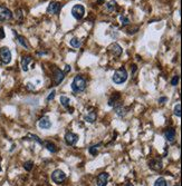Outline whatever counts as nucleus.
Instances as JSON below:
<instances>
[{
  "label": "nucleus",
  "instance_id": "1",
  "mask_svg": "<svg viewBox=\"0 0 182 186\" xmlns=\"http://www.w3.org/2000/svg\"><path fill=\"white\" fill-rule=\"evenodd\" d=\"M86 88V79L82 76H76L72 83V89L75 93L84 92Z\"/></svg>",
  "mask_w": 182,
  "mask_h": 186
},
{
  "label": "nucleus",
  "instance_id": "2",
  "mask_svg": "<svg viewBox=\"0 0 182 186\" xmlns=\"http://www.w3.org/2000/svg\"><path fill=\"white\" fill-rule=\"evenodd\" d=\"M112 79H113V81H114L115 84H117V85L125 83L127 79L126 69H125V68H120V69H117V70L113 74Z\"/></svg>",
  "mask_w": 182,
  "mask_h": 186
},
{
  "label": "nucleus",
  "instance_id": "3",
  "mask_svg": "<svg viewBox=\"0 0 182 186\" xmlns=\"http://www.w3.org/2000/svg\"><path fill=\"white\" fill-rule=\"evenodd\" d=\"M51 179L56 184H62L66 179V174L60 169H55L51 174Z\"/></svg>",
  "mask_w": 182,
  "mask_h": 186
},
{
  "label": "nucleus",
  "instance_id": "4",
  "mask_svg": "<svg viewBox=\"0 0 182 186\" xmlns=\"http://www.w3.org/2000/svg\"><path fill=\"white\" fill-rule=\"evenodd\" d=\"M0 59L6 65L11 61V51L9 50V48H7V47L0 48Z\"/></svg>",
  "mask_w": 182,
  "mask_h": 186
},
{
  "label": "nucleus",
  "instance_id": "5",
  "mask_svg": "<svg viewBox=\"0 0 182 186\" xmlns=\"http://www.w3.org/2000/svg\"><path fill=\"white\" fill-rule=\"evenodd\" d=\"M72 15L75 19H77V20H81L85 15V8L82 6V4H75L72 9Z\"/></svg>",
  "mask_w": 182,
  "mask_h": 186
},
{
  "label": "nucleus",
  "instance_id": "6",
  "mask_svg": "<svg viewBox=\"0 0 182 186\" xmlns=\"http://www.w3.org/2000/svg\"><path fill=\"white\" fill-rule=\"evenodd\" d=\"M13 18V13L7 7L0 6V21H7Z\"/></svg>",
  "mask_w": 182,
  "mask_h": 186
},
{
  "label": "nucleus",
  "instance_id": "7",
  "mask_svg": "<svg viewBox=\"0 0 182 186\" xmlns=\"http://www.w3.org/2000/svg\"><path fill=\"white\" fill-rule=\"evenodd\" d=\"M77 140H78V135L74 134V133H72V131L66 133V135H65V142H66V144L67 145H69V146H74V145L77 143Z\"/></svg>",
  "mask_w": 182,
  "mask_h": 186
},
{
  "label": "nucleus",
  "instance_id": "8",
  "mask_svg": "<svg viewBox=\"0 0 182 186\" xmlns=\"http://www.w3.org/2000/svg\"><path fill=\"white\" fill-rule=\"evenodd\" d=\"M64 78H65V72H62L60 69H55L54 70V74H53V80H54V84L57 86V85H59L62 81L64 80Z\"/></svg>",
  "mask_w": 182,
  "mask_h": 186
},
{
  "label": "nucleus",
  "instance_id": "9",
  "mask_svg": "<svg viewBox=\"0 0 182 186\" xmlns=\"http://www.w3.org/2000/svg\"><path fill=\"white\" fill-rule=\"evenodd\" d=\"M108 177H110V175H108L107 173H105V172L98 174L97 179H96V185L97 186H106L107 185V182H108Z\"/></svg>",
  "mask_w": 182,
  "mask_h": 186
},
{
  "label": "nucleus",
  "instance_id": "10",
  "mask_svg": "<svg viewBox=\"0 0 182 186\" xmlns=\"http://www.w3.org/2000/svg\"><path fill=\"white\" fill-rule=\"evenodd\" d=\"M60 8H62V4L59 2H55V1H53L49 4L48 6V8H47V13H55V15H58L60 11Z\"/></svg>",
  "mask_w": 182,
  "mask_h": 186
},
{
  "label": "nucleus",
  "instance_id": "11",
  "mask_svg": "<svg viewBox=\"0 0 182 186\" xmlns=\"http://www.w3.org/2000/svg\"><path fill=\"white\" fill-rule=\"evenodd\" d=\"M149 167L153 170H161L162 167H163V164H162L161 159H151V161L149 162Z\"/></svg>",
  "mask_w": 182,
  "mask_h": 186
},
{
  "label": "nucleus",
  "instance_id": "12",
  "mask_svg": "<svg viewBox=\"0 0 182 186\" xmlns=\"http://www.w3.org/2000/svg\"><path fill=\"white\" fill-rule=\"evenodd\" d=\"M108 50L112 52V55L114 57H119L122 54V48L120 46L119 44H112L110 47H108Z\"/></svg>",
  "mask_w": 182,
  "mask_h": 186
},
{
  "label": "nucleus",
  "instance_id": "13",
  "mask_svg": "<svg viewBox=\"0 0 182 186\" xmlns=\"http://www.w3.org/2000/svg\"><path fill=\"white\" fill-rule=\"evenodd\" d=\"M38 126H39V128H42V129H49L51 127V122L49 120V118H48L47 116H44V117L40 118V120H39Z\"/></svg>",
  "mask_w": 182,
  "mask_h": 186
},
{
  "label": "nucleus",
  "instance_id": "14",
  "mask_svg": "<svg viewBox=\"0 0 182 186\" xmlns=\"http://www.w3.org/2000/svg\"><path fill=\"white\" fill-rule=\"evenodd\" d=\"M164 137L168 142H173V140H175V129L172 128V127L168 128V129L164 131Z\"/></svg>",
  "mask_w": 182,
  "mask_h": 186
},
{
  "label": "nucleus",
  "instance_id": "15",
  "mask_svg": "<svg viewBox=\"0 0 182 186\" xmlns=\"http://www.w3.org/2000/svg\"><path fill=\"white\" fill-rule=\"evenodd\" d=\"M31 61V57L30 56H24L21 58V68L24 72H27L28 70V65Z\"/></svg>",
  "mask_w": 182,
  "mask_h": 186
},
{
  "label": "nucleus",
  "instance_id": "16",
  "mask_svg": "<svg viewBox=\"0 0 182 186\" xmlns=\"http://www.w3.org/2000/svg\"><path fill=\"white\" fill-rule=\"evenodd\" d=\"M16 39H17L18 44L20 45V46H22L24 48H26V49H28L29 48V44H28V41H27V39L24 37V36H19V35H16Z\"/></svg>",
  "mask_w": 182,
  "mask_h": 186
},
{
  "label": "nucleus",
  "instance_id": "17",
  "mask_svg": "<svg viewBox=\"0 0 182 186\" xmlns=\"http://www.w3.org/2000/svg\"><path fill=\"white\" fill-rule=\"evenodd\" d=\"M115 113L119 115V116H124V115H126V113H127V108L124 107L123 105L115 106Z\"/></svg>",
  "mask_w": 182,
  "mask_h": 186
},
{
  "label": "nucleus",
  "instance_id": "18",
  "mask_svg": "<svg viewBox=\"0 0 182 186\" xmlns=\"http://www.w3.org/2000/svg\"><path fill=\"white\" fill-rule=\"evenodd\" d=\"M106 9H107V11H114L117 9V4H116V1L115 0H110L107 4H106Z\"/></svg>",
  "mask_w": 182,
  "mask_h": 186
},
{
  "label": "nucleus",
  "instance_id": "19",
  "mask_svg": "<svg viewBox=\"0 0 182 186\" xmlns=\"http://www.w3.org/2000/svg\"><path fill=\"white\" fill-rule=\"evenodd\" d=\"M85 120L88 122V123H94L96 120V113L95 111H89L87 113V115L85 116Z\"/></svg>",
  "mask_w": 182,
  "mask_h": 186
},
{
  "label": "nucleus",
  "instance_id": "20",
  "mask_svg": "<svg viewBox=\"0 0 182 186\" xmlns=\"http://www.w3.org/2000/svg\"><path fill=\"white\" fill-rule=\"evenodd\" d=\"M59 102H60V104H62L64 107H66V108H68L69 105H71V99L68 97H66V96H60Z\"/></svg>",
  "mask_w": 182,
  "mask_h": 186
},
{
  "label": "nucleus",
  "instance_id": "21",
  "mask_svg": "<svg viewBox=\"0 0 182 186\" xmlns=\"http://www.w3.org/2000/svg\"><path fill=\"white\" fill-rule=\"evenodd\" d=\"M120 98H121V96H120V94H117V93H115L112 97H111V99L108 100V105L110 106H114L115 104H116V102L119 100Z\"/></svg>",
  "mask_w": 182,
  "mask_h": 186
},
{
  "label": "nucleus",
  "instance_id": "22",
  "mask_svg": "<svg viewBox=\"0 0 182 186\" xmlns=\"http://www.w3.org/2000/svg\"><path fill=\"white\" fill-rule=\"evenodd\" d=\"M45 144V146H46V148L49 151V152L51 153H56L57 152V148H56L55 144H53V143H51V142H46V143H44Z\"/></svg>",
  "mask_w": 182,
  "mask_h": 186
},
{
  "label": "nucleus",
  "instance_id": "23",
  "mask_svg": "<svg viewBox=\"0 0 182 186\" xmlns=\"http://www.w3.org/2000/svg\"><path fill=\"white\" fill-rule=\"evenodd\" d=\"M71 46L74 47V48H79V47L82 46L81 39H78V38H73L72 40H71Z\"/></svg>",
  "mask_w": 182,
  "mask_h": 186
},
{
  "label": "nucleus",
  "instance_id": "24",
  "mask_svg": "<svg viewBox=\"0 0 182 186\" xmlns=\"http://www.w3.org/2000/svg\"><path fill=\"white\" fill-rule=\"evenodd\" d=\"M101 143H100V144H97V145H93V146H91V147H89V153H91V154H92V155H94V156H95V155H96V154H97L98 153V146H101Z\"/></svg>",
  "mask_w": 182,
  "mask_h": 186
},
{
  "label": "nucleus",
  "instance_id": "25",
  "mask_svg": "<svg viewBox=\"0 0 182 186\" xmlns=\"http://www.w3.org/2000/svg\"><path fill=\"white\" fill-rule=\"evenodd\" d=\"M154 186H168V184H166V181H165L163 177H160L157 178V181H155V183H154Z\"/></svg>",
  "mask_w": 182,
  "mask_h": 186
},
{
  "label": "nucleus",
  "instance_id": "26",
  "mask_svg": "<svg viewBox=\"0 0 182 186\" xmlns=\"http://www.w3.org/2000/svg\"><path fill=\"white\" fill-rule=\"evenodd\" d=\"M33 167H34V163H33V162H30V161L26 162L25 164H24V168H25L27 172H30V170L33 169Z\"/></svg>",
  "mask_w": 182,
  "mask_h": 186
},
{
  "label": "nucleus",
  "instance_id": "27",
  "mask_svg": "<svg viewBox=\"0 0 182 186\" xmlns=\"http://www.w3.org/2000/svg\"><path fill=\"white\" fill-rule=\"evenodd\" d=\"M28 137H30V140H35V142H37L38 144L44 145V142H42V140H39V137L37 135H33V134H29V135H28Z\"/></svg>",
  "mask_w": 182,
  "mask_h": 186
},
{
  "label": "nucleus",
  "instance_id": "28",
  "mask_svg": "<svg viewBox=\"0 0 182 186\" xmlns=\"http://www.w3.org/2000/svg\"><path fill=\"white\" fill-rule=\"evenodd\" d=\"M174 115L177 117H181V105L178 104V105L174 107Z\"/></svg>",
  "mask_w": 182,
  "mask_h": 186
},
{
  "label": "nucleus",
  "instance_id": "29",
  "mask_svg": "<svg viewBox=\"0 0 182 186\" xmlns=\"http://www.w3.org/2000/svg\"><path fill=\"white\" fill-rule=\"evenodd\" d=\"M121 21H122V25H123V26L129 25V22H130V20H129V18L123 17V16H121Z\"/></svg>",
  "mask_w": 182,
  "mask_h": 186
},
{
  "label": "nucleus",
  "instance_id": "30",
  "mask_svg": "<svg viewBox=\"0 0 182 186\" xmlns=\"http://www.w3.org/2000/svg\"><path fill=\"white\" fill-rule=\"evenodd\" d=\"M55 94H56V92H55V90H53V92H51V93L49 94V95H48V97H47V100H48V102L53 100V99L55 98Z\"/></svg>",
  "mask_w": 182,
  "mask_h": 186
},
{
  "label": "nucleus",
  "instance_id": "31",
  "mask_svg": "<svg viewBox=\"0 0 182 186\" xmlns=\"http://www.w3.org/2000/svg\"><path fill=\"white\" fill-rule=\"evenodd\" d=\"M178 83H179V76H174L173 79L171 80V85H172V86H177Z\"/></svg>",
  "mask_w": 182,
  "mask_h": 186
},
{
  "label": "nucleus",
  "instance_id": "32",
  "mask_svg": "<svg viewBox=\"0 0 182 186\" xmlns=\"http://www.w3.org/2000/svg\"><path fill=\"white\" fill-rule=\"evenodd\" d=\"M2 38H4V28L1 27V28H0V39H2Z\"/></svg>",
  "mask_w": 182,
  "mask_h": 186
},
{
  "label": "nucleus",
  "instance_id": "33",
  "mask_svg": "<svg viewBox=\"0 0 182 186\" xmlns=\"http://www.w3.org/2000/svg\"><path fill=\"white\" fill-rule=\"evenodd\" d=\"M165 100H166V97H161L160 99H159V103L163 104V102H165Z\"/></svg>",
  "mask_w": 182,
  "mask_h": 186
},
{
  "label": "nucleus",
  "instance_id": "34",
  "mask_svg": "<svg viewBox=\"0 0 182 186\" xmlns=\"http://www.w3.org/2000/svg\"><path fill=\"white\" fill-rule=\"evenodd\" d=\"M31 85H33V84H28V85H27V87H28V88H29V89H34L35 87H33Z\"/></svg>",
  "mask_w": 182,
  "mask_h": 186
},
{
  "label": "nucleus",
  "instance_id": "35",
  "mask_svg": "<svg viewBox=\"0 0 182 186\" xmlns=\"http://www.w3.org/2000/svg\"><path fill=\"white\" fill-rule=\"evenodd\" d=\"M103 1H104V0H97V4H103Z\"/></svg>",
  "mask_w": 182,
  "mask_h": 186
},
{
  "label": "nucleus",
  "instance_id": "36",
  "mask_svg": "<svg viewBox=\"0 0 182 186\" xmlns=\"http://www.w3.org/2000/svg\"><path fill=\"white\" fill-rule=\"evenodd\" d=\"M125 186H134V185H133L132 183H127V184H126V185H125Z\"/></svg>",
  "mask_w": 182,
  "mask_h": 186
},
{
  "label": "nucleus",
  "instance_id": "37",
  "mask_svg": "<svg viewBox=\"0 0 182 186\" xmlns=\"http://www.w3.org/2000/svg\"><path fill=\"white\" fill-rule=\"evenodd\" d=\"M0 161H1V158H0ZM0 172H1V166H0Z\"/></svg>",
  "mask_w": 182,
  "mask_h": 186
},
{
  "label": "nucleus",
  "instance_id": "38",
  "mask_svg": "<svg viewBox=\"0 0 182 186\" xmlns=\"http://www.w3.org/2000/svg\"><path fill=\"white\" fill-rule=\"evenodd\" d=\"M174 186H180V184H178V185H174Z\"/></svg>",
  "mask_w": 182,
  "mask_h": 186
}]
</instances>
